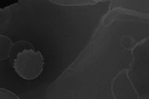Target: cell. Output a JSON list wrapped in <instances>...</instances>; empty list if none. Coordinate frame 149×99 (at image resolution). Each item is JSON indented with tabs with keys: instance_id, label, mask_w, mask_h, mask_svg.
I'll return each mask as SVG.
<instances>
[{
	"instance_id": "obj_1",
	"label": "cell",
	"mask_w": 149,
	"mask_h": 99,
	"mask_svg": "<svg viewBox=\"0 0 149 99\" xmlns=\"http://www.w3.org/2000/svg\"><path fill=\"white\" fill-rule=\"evenodd\" d=\"M44 57L40 51L24 49L19 52L13 61V68L19 76L26 80L38 78L43 71Z\"/></svg>"
},
{
	"instance_id": "obj_2",
	"label": "cell",
	"mask_w": 149,
	"mask_h": 99,
	"mask_svg": "<svg viewBox=\"0 0 149 99\" xmlns=\"http://www.w3.org/2000/svg\"><path fill=\"white\" fill-rule=\"evenodd\" d=\"M1 99H20L16 94L7 90L1 89Z\"/></svg>"
}]
</instances>
